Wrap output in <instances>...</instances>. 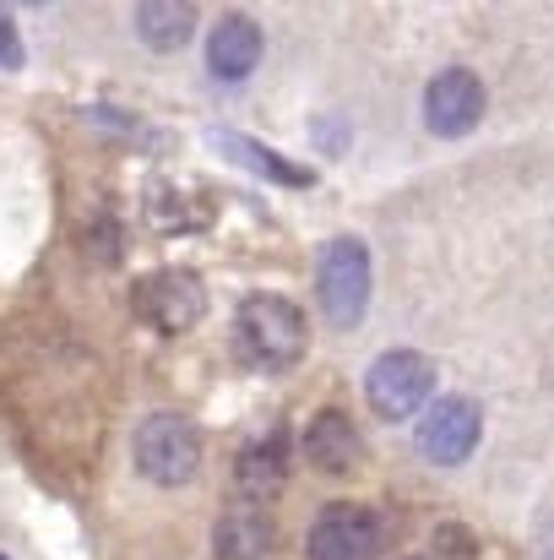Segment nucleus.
Instances as JSON below:
<instances>
[{
    "mask_svg": "<svg viewBox=\"0 0 554 560\" xmlns=\"http://www.w3.org/2000/svg\"><path fill=\"white\" fill-rule=\"evenodd\" d=\"M435 392V365L413 349H391L365 371V397L380 419H408Z\"/></svg>",
    "mask_w": 554,
    "mask_h": 560,
    "instance_id": "20e7f679",
    "label": "nucleus"
},
{
    "mask_svg": "<svg viewBox=\"0 0 554 560\" xmlns=\"http://www.w3.org/2000/svg\"><path fill=\"white\" fill-rule=\"evenodd\" d=\"M234 332H239V349L245 360L267 365V371H283L305 354L310 343V327H305V311L283 294H250L234 316Z\"/></svg>",
    "mask_w": 554,
    "mask_h": 560,
    "instance_id": "f257e3e1",
    "label": "nucleus"
},
{
    "mask_svg": "<svg viewBox=\"0 0 554 560\" xmlns=\"http://www.w3.org/2000/svg\"><path fill=\"white\" fill-rule=\"evenodd\" d=\"M131 457L148 485H190L201 468V430L185 413H148L131 441Z\"/></svg>",
    "mask_w": 554,
    "mask_h": 560,
    "instance_id": "f03ea898",
    "label": "nucleus"
},
{
    "mask_svg": "<svg viewBox=\"0 0 554 560\" xmlns=\"http://www.w3.org/2000/svg\"><path fill=\"white\" fill-rule=\"evenodd\" d=\"M190 33H196V5H185V0H148V5H137V38L153 55L185 49Z\"/></svg>",
    "mask_w": 554,
    "mask_h": 560,
    "instance_id": "ddd939ff",
    "label": "nucleus"
},
{
    "mask_svg": "<svg viewBox=\"0 0 554 560\" xmlns=\"http://www.w3.org/2000/svg\"><path fill=\"white\" fill-rule=\"evenodd\" d=\"M359 430H354V419L349 413H338V408H321L316 419H310V430H305V463L316 468V474H349L354 463H359Z\"/></svg>",
    "mask_w": 554,
    "mask_h": 560,
    "instance_id": "9b49d317",
    "label": "nucleus"
},
{
    "mask_svg": "<svg viewBox=\"0 0 554 560\" xmlns=\"http://www.w3.org/2000/svg\"><path fill=\"white\" fill-rule=\"evenodd\" d=\"M207 142H212L223 159H234V164H245V170H256V175H267V180H278V186H310V170H294L288 159L267 153L261 142H245V137H228V131H212Z\"/></svg>",
    "mask_w": 554,
    "mask_h": 560,
    "instance_id": "4468645a",
    "label": "nucleus"
},
{
    "mask_svg": "<svg viewBox=\"0 0 554 560\" xmlns=\"http://www.w3.org/2000/svg\"><path fill=\"white\" fill-rule=\"evenodd\" d=\"M479 120H484V82L473 71L451 66L424 88V126L435 137H468Z\"/></svg>",
    "mask_w": 554,
    "mask_h": 560,
    "instance_id": "6e6552de",
    "label": "nucleus"
},
{
    "mask_svg": "<svg viewBox=\"0 0 554 560\" xmlns=\"http://www.w3.org/2000/svg\"><path fill=\"white\" fill-rule=\"evenodd\" d=\"M316 294H321V311L332 327H359L369 311V250L365 240L343 234L321 250V267H316Z\"/></svg>",
    "mask_w": 554,
    "mask_h": 560,
    "instance_id": "7ed1b4c3",
    "label": "nucleus"
},
{
    "mask_svg": "<svg viewBox=\"0 0 554 560\" xmlns=\"http://www.w3.org/2000/svg\"><path fill=\"white\" fill-rule=\"evenodd\" d=\"M267 550H272V523L261 517V506H234L217 517V528H212L217 560H267Z\"/></svg>",
    "mask_w": 554,
    "mask_h": 560,
    "instance_id": "f8f14e48",
    "label": "nucleus"
},
{
    "mask_svg": "<svg viewBox=\"0 0 554 560\" xmlns=\"http://www.w3.org/2000/svg\"><path fill=\"white\" fill-rule=\"evenodd\" d=\"M479 441H484V413H479V402H468V397L435 402V408L424 413V424H419V452H424L429 463H440V468L468 463V457L479 452Z\"/></svg>",
    "mask_w": 554,
    "mask_h": 560,
    "instance_id": "423d86ee",
    "label": "nucleus"
},
{
    "mask_svg": "<svg viewBox=\"0 0 554 560\" xmlns=\"http://www.w3.org/2000/svg\"><path fill=\"white\" fill-rule=\"evenodd\" d=\"M0 560H5V556H0Z\"/></svg>",
    "mask_w": 554,
    "mask_h": 560,
    "instance_id": "f3484780",
    "label": "nucleus"
},
{
    "mask_svg": "<svg viewBox=\"0 0 554 560\" xmlns=\"http://www.w3.org/2000/svg\"><path fill=\"white\" fill-rule=\"evenodd\" d=\"M131 300H137V316H142L148 327H158V332H185V327H196L201 311H207L201 278H196V272H180V267L148 272V278L131 289Z\"/></svg>",
    "mask_w": 554,
    "mask_h": 560,
    "instance_id": "39448f33",
    "label": "nucleus"
},
{
    "mask_svg": "<svg viewBox=\"0 0 554 560\" xmlns=\"http://www.w3.org/2000/svg\"><path fill=\"white\" fill-rule=\"evenodd\" d=\"M27 55H22V33H16V22H11V11L0 5V71H16Z\"/></svg>",
    "mask_w": 554,
    "mask_h": 560,
    "instance_id": "2eb2a0df",
    "label": "nucleus"
},
{
    "mask_svg": "<svg viewBox=\"0 0 554 560\" xmlns=\"http://www.w3.org/2000/svg\"><path fill=\"white\" fill-rule=\"evenodd\" d=\"M408 560H424V556H408Z\"/></svg>",
    "mask_w": 554,
    "mask_h": 560,
    "instance_id": "dca6fc26",
    "label": "nucleus"
},
{
    "mask_svg": "<svg viewBox=\"0 0 554 560\" xmlns=\"http://www.w3.org/2000/svg\"><path fill=\"white\" fill-rule=\"evenodd\" d=\"M380 556V517L359 501H338L310 528V560H375Z\"/></svg>",
    "mask_w": 554,
    "mask_h": 560,
    "instance_id": "0eeeda50",
    "label": "nucleus"
},
{
    "mask_svg": "<svg viewBox=\"0 0 554 560\" xmlns=\"http://www.w3.org/2000/svg\"><path fill=\"white\" fill-rule=\"evenodd\" d=\"M283 485H288V441L283 435H261V441H250L234 457V490H239V501H250V506L278 501Z\"/></svg>",
    "mask_w": 554,
    "mask_h": 560,
    "instance_id": "1a4fd4ad",
    "label": "nucleus"
},
{
    "mask_svg": "<svg viewBox=\"0 0 554 560\" xmlns=\"http://www.w3.org/2000/svg\"><path fill=\"white\" fill-rule=\"evenodd\" d=\"M261 66V27L250 16H223L207 33V71L217 82H239Z\"/></svg>",
    "mask_w": 554,
    "mask_h": 560,
    "instance_id": "9d476101",
    "label": "nucleus"
}]
</instances>
